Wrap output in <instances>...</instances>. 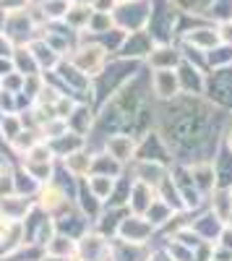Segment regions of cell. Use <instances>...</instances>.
<instances>
[{
  "label": "cell",
  "mask_w": 232,
  "mask_h": 261,
  "mask_svg": "<svg viewBox=\"0 0 232 261\" xmlns=\"http://www.w3.org/2000/svg\"><path fill=\"white\" fill-rule=\"evenodd\" d=\"M204 94H209V99L219 107H232V65L212 68V73L206 76Z\"/></svg>",
  "instance_id": "cell-1"
},
{
  "label": "cell",
  "mask_w": 232,
  "mask_h": 261,
  "mask_svg": "<svg viewBox=\"0 0 232 261\" xmlns=\"http://www.w3.org/2000/svg\"><path fill=\"white\" fill-rule=\"evenodd\" d=\"M178 81H180V94H188V97H201L204 89H206V71L193 65L191 60H180L178 63Z\"/></svg>",
  "instance_id": "cell-2"
},
{
  "label": "cell",
  "mask_w": 232,
  "mask_h": 261,
  "mask_svg": "<svg viewBox=\"0 0 232 261\" xmlns=\"http://www.w3.org/2000/svg\"><path fill=\"white\" fill-rule=\"evenodd\" d=\"M152 89L162 102H172L180 97V81L175 68H154L152 73Z\"/></svg>",
  "instance_id": "cell-3"
},
{
  "label": "cell",
  "mask_w": 232,
  "mask_h": 261,
  "mask_svg": "<svg viewBox=\"0 0 232 261\" xmlns=\"http://www.w3.org/2000/svg\"><path fill=\"white\" fill-rule=\"evenodd\" d=\"M152 232H154V225L146 220L143 214H133V217H128V220H123V225H120V241L146 243Z\"/></svg>",
  "instance_id": "cell-4"
},
{
  "label": "cell",
  "mask_w": 232,
  "mask_h": 261,
  "mask_svg": "<svg viewBox=\"0 0 232 261\" xmlns=\"http://www.w3.org/2000/svg\"><path fill=\"white\" fill-rule=\"evenodd\" d=\"M188 172H191L193 186H196L204 196H209V193L217 188V175H214V162H212V160H198V162H193L191 167H188Z\"/></svg>",
  "instance_id": "cell-5"
},
{
  "label": "cell",
  "mask_w": 232,
  "mask_h": 261,
  "mask_svg": "<svg viewBox=\"0 0 232 261\" xmlns=\"http://www.w3.org/2000/svg\"><path fill=\"white\" fill-rule=\"evenodd\" d=\"M154 199H157V188L136 180V183L131 186V193H128V206H131L133 214H146V209L152 206Z\"/></svg>",
  "instance_id": "cell-6"
},
{
  "label": "cell",
  "mask_w": 232,
  "mask_h": 261,
  "mask_svg": "<svg viewBox=\"0 0 232 261\" xmlns=\"http://www.w3.org/2000/svg\"><path fill=\"white\" fill-rule=\"evenodd\" d=\"M136 180L146 183V186H152V188H159V183L170 175L164 167V162H157V160H141L138 162V170H136Z\"/></svg>",
  "instance_id": "cell-7"
},
{
  "label": "cell",
  "mask_w": 232,
  "mask_h": 261,
  "mask_svg": "<svg viewBox=\"0 0 232 261\" xmlns=\"http://www.w3.org/2000/svg\"><path fill=\"white\" fill-rule=\"evenodd\" d=\"M185 45L196 47L201 53H209V50H214L219 45V34H217V29H209V27L191 29V32H185Z\"/></svg>",
  "instance_id": "cell-8"
},
{
  "label": "cell",
  "mask_w": 232,
  "mask_h": 261,
  "mask_svg": "<svg viewBox=\"0 0 232 261\" xmlns=\"http://www.w3.org/2000/svg\"><path fill=\"white\" fill-rule=\"evenodd\" d=\"M136 149H138V144H136L133 136H112V139L107 141L110 157L118 160V162H128V160H133V157H136Z\"/></svg>",
  "instance_id": "cell-9"
},
{
  "label": "cell",
  "mask_w": 232,
  "mask_h": 261,
  "mask_svg": "<svg viewBox=\"0 0 232 261\" xmlns=\"http://www.w3.org/2000/svg\"><path fill=\"white\" fill-rule=\"evenodd\" d=\"M183 60V53H178L170 45H157L149 53V63L152 68H178V63Z\"/></svg>",
  "instance_id": "cell-10"
},
{
  "label": "cell",
  "mask_w": 232,
  "mask_h": 261,
  "mask_svg": "<svg viewBox=\"0 0 232 261\" xmlns=\"http://www.w3.org/2000/svg\"><path fill=\"white\" fill-rule=\"evenodd\" d=\"M209 196H212V199H209V201H212V212L219 217L222 222H227V220H229V214H232V188H222V186H217Z\"/></svg>",
  "instance_id": "cell-11"
},
{
  "label": "cell",
  "mask_w": 232,
  "mask_h": 261,
  "mask_svg": "<svg viewBox=\"0 0 232 261\" xmlns=\"http://www.w3.org/2000/svg\"><path fill=\"white\" fill-rule=\"evenodd\" d=\"M102 60H104V50H102V47H83V50L73 58L76 68H78V71H83V73L97 71L99 65H102Z\"/></svg>",
  "instance_id": "cell-12"
},
{
  "label": "cell",
  "mask_w": 232,
  "mask_h": 261,
  "mask_svg": "<svg viewBox=\"0 0 232 261\" xmlns=\"http://www.w3.org/2000/svg\"><path fill=\"white\" fill-rule=\"evenodd\" d=\"M222 65H232V45H219L206 53V68H222Z\"/></svg>",
  "instance_id": "cell-13"
},
{
  "label": "cell",
  "mask_w": 232,
  "mask_h": 261,
  "mask_svg": "<svg viewBox=\"0 0 232 261\" xmlns=\"http://www.w3.org/2000/svg\"><path fill=\"white\" fill-rule=\"evenodd\" d=\"M94 165V160L92 157H86V154H81V151H76V154H68L66 157V167L73 172V175H89V167Z\"/></svg>",
  "instance_id": "cell-14"
},
{
  "label": "cell",
  "mask_w": 232,
  "mask_h": 261,
  "mask_svg": "<svg viewBox=\"0 0 232 261\" xmlns=\"http://www.w3.org/2000/svg\"><path fill=\"white\" fill-rule=\"evenodd\" d=\"M89 188L94 193V199H107L115 188V178L112 175H97V178L89 180Z\"/></svg>",
  "instance_id": "cell-15"
},
{
  "label": "cell",
  "mask_w": 232,
  "mask_h": 261,
  "mask_svg": "<svg viewBox=\"0 0 232 261\" xmlns=\"http://www.w3.org/2000/svg\"><path fill=\"white\" fill-rule=\"evenodd\" d=\"M214 246H219V248H227V251H232V225H222V230H219V235H217V241H214Z\"/></svg>",
  "instance_id": "cell-16"
},
{
  "label": "cell",
  "mask_w": 232,
  "mask_h": 261,
  "mask_svg": "<svg viewBox=\"0 0 232 261\" xmlns=\"http://www.w3.org/2000/svg\"><path fill=\"white\" fill-rule=\"evenodd\" d=\"M217 34H219V42H222V45H232V18L219 21Z\"/></svg>",
  "instance_id": "cell-17"
},
{
  "label": "cell",
  "mask_w": 232,
  "mask_h": 261,
  "mask_svg": "<svg viewBox=\"0 0 232 261\" xmlns=\"http://www.w3.org/2000/svg\"><path fill=\"white\" fill-rule=\"evenodd\" d=\"M63 201V193L57 191V188H50V191H45V201H42V204H45L47 209H52V206H57Z\"/></svg>",
  "instance_id": "cell-18"
},
{
  "label": "cell",
  "mask_w": 232,
  "mask_h": 261,
  "mask_svg": "<svg viewBox=\"0 0 232 261\" xmlns=\"http://www.w3.org/2000/svg\"><path fill=\"white\" fill-rule=\"evenodd\" d=\"M222 144H224V146H227V149L232 151V128H229V130H227V134L222 136Z\"/></svg>",
  "instance_id": "cell-19"
},
{
  "label": "cell",
  "mask_w": 232,
  "mask_h": 261,
  "mask_svg": "<svg viewBox=\"0 0 232 261\" xmlns=\"http://www.w3.org/2000/svg\"><path fill=\"white\" fill-rule=\"evenodd\" d=\"M6 232H8V217H6V220L0 217V238H3Z\"/></svg>",
  "instance_id": "cell-20"
},
{
  "label": "cell",
  "mask_w": 232,
  "mask_h": 261,
  "mask_svg": "<svg viewBox=\"0 0 232 261\" xmlns=\"http://www.w3.org/2000/svg\"><path fill=\"white\" fill-rule=\"evenodd\" d=\"M212 261H214V258H212Z\"/></svg>",
  "instance_id": "cell-21"
}]
</instances>
